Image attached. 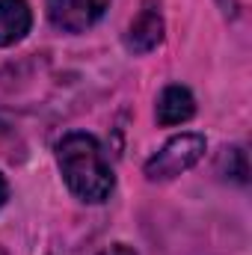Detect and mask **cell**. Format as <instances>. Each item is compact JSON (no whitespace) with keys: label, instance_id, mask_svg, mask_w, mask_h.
Returning a JSON list of instances; mask_svg holds the SVG:
<instances>
[{"label":"cell","instance_id":"cell-1","mask_svg":"<svg viewBox=\"0 0 252 255\" xmlns=\"http://www.w3.org/2000/svg\"><path fill=\"white\" fill-rule=\"evenodd\" d=\"M57 160L68 190L83 202H104L113 193V169L89 133H65L57 145Z\"/></svg>","mask_w":252,"mask_h":255},{"label":"cell","instance_id":"cell-2","mask_svg":"<svg viewBox=\"0 0 252 255\" xmlns=\"http://www.w3.org/2000/svg\"><path fill=\"white\" fill-rule=\"evenodd\" d=\"M202 154H205V136L202 133H178L145 163V175L151 181L175 178V175L187 172L190 166H196L202 160Z\"/></svg>","mask_w":252,"mask_h":255},{"label":"cell","instance_id":"cell-3","mask_svg":"<svg viewBox=\"0 0 252 255\" xmlns=\"http://www.w3.org/2000/svg\"><path fill=\"white\" fill-rule=\"evenodd\" d=\"M107 6L110 0H48V18L57 30L83 33L107 12Z\"/></svg>","mask_w":252,"mask_h":255},{"label":"cell","instance_id":"cell-4","mask_svg":"<svg viewBox=\"0 0 252 255\" xmlns=\"http://www.w3.org/2000/svg\"><path fill=\"white\" fill-rule=\"evenodd\" d=\"M160 39H163V15H160L157 3L148 0L127 27V48L133 54H148L160 45Z\"/></svg>","mask_w":252,"mask_h":255},{"label":"cell","instance_id":"cell-5","mask_svg":"<svg viewBox=\"0 0 252 255\" xmlns=\"http://www.w3.org/2000/svg\"><path fill=\"white\" fill-rule=\"evenodd\" d=\"M33 12L27 0H0V48L21 42L30 33Z\"/></svg>","mask_w":252,"mask_h":255},{"label":"cell","instance_id":"cell-6","mask_svg":"<svg viewBox=\"0 0 252 255\" xmlns=\"http://www.w3.org/2000/svg\"><path fill=\"white\" fill-rule=\"evenodd\" d=\"M193 113H196V101L187 86H166L160 92V98H157V122L160 125H181V122L193 119Z\"/></svg>","mask_w":252,"mask_h":255},{"label":"cell","instance_id":"cell-7","mask_svg":"<svg viewBox=\"0 0 252 255\" xmlns=\"http://www.w3.org/2000/svg\"><path fill=\"white\" fill-rule=\"evenodd\" d=\"M223 163H229V175H232L235 181H241V184L247 181L250 166H247V151H244V148H226Z\"/></svg>","mask_w":252,"mask_h":255},{"label":"cell","instance_id":"cell-8","mask_svg":"<svg viewBox=\"0 0 252 255\" xmlns=\"http://www.w3.org/2000/svg\"><path fill=\"white\" fill-rule=\"evenodd\" d=\"M98 255H136L130 247H125V244H116V247H110V250H104V253H98Z\"/></svg>","mask_w":252,"mask_h":255},{"label":"cell","instance_id":"cell-9","mask_svg":"<svg viewBox=\"0 0 252 255\" xmlns=\"http://www.w3.org/2000/svg\"><path fill=\"white\" fill-rule=\"evenodd\" d=\"M6 193H9V187H6V178L0 175V208H3V202H6Z\"/></svg>","mask_w":252,"mask_h":255}]
</instances>
